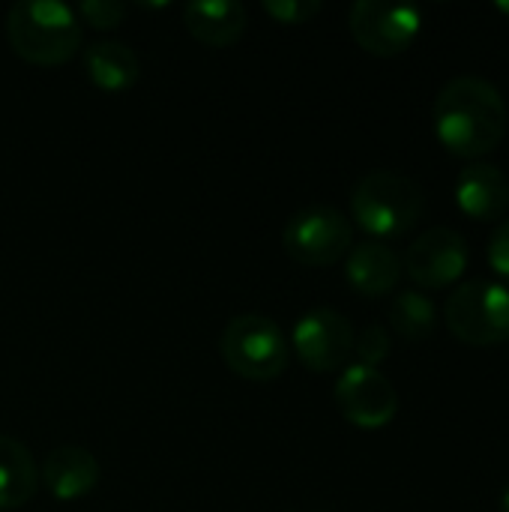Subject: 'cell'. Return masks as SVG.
I'll list each match as a JSON object with an SVG mask.
<instances>
[{
    "label": "cell",
    "mask_w": 509,
    "mask_h": 512,
    "mask_svg": "<svg viewBox=\"0 0 509 512\" xmlns=\"http://www.w3.org/2000/svg\"><path fill=\"white\" fill-rule=\"evenodd\" d=\"M509 126L504 93L480 75L450 78L435 99V132L441 144L465 159L492 153Z\"/></svg>",
    "instance_id": "cell-1"
},
{
    "label": "cell",
    "mask_w": 509,
    "mask_h": 512,
    "mask_svg": "<svg viewBox=\"0 0 509 512\" xmlns=\"http://www.w3.org/2000/svg\"><path fill=\"white\" fill-rule=\"evenodd\" d=\"M6 36L15 54L36 66H60L81 45V24L60 0H18L6 15Z\"/></svg>",
    "instance_id": "cell-2"
},
{
    "label": "cell",
    "mask_w": 509,
    "mask_h": 512,
    "mask_svg": "<svg viewBox=\"0 0 509 512\" xmlns=\"http://www.w3.org/2000/svg\"><path fill=\"white\" fill-rule=\"evenodd\" d=\"M426 207L423 186L399 171H372L351 192V213L357 225L375 240L408 234Z\"/></svg>",
    "instance_id": "cell-3"
},
{
    "label": "cell",
    "mask_w": 509,
    "mask_h": 512,
    "mask_svg": "<svg viewBox=\"0 0 509 512\" xmlns=\"http://www.w3.org/2000/svg\"><path fill=\"white\" fill-rule=\"evenodd\" d=\"M219 354L234 375L264 384L288 369L291 345L276 321L264 315H237L219 336Z\"/></svg>",
    "instance_id": "cell-4"
},
{
    "label": "cell",
    "mask_w": 509,
    "mask_h": 512,
    "mask_svg": "<svg viewBox=\"0 0 509 512\" xmlns=\"http://www.w3.org/2000/svg\"><path fill=\"white\" fill-rule=\"evenodd\" d=\"M444 318L465 345L489 348L509 342V288L504 282L468 279L450 291Z\"/></svg>",
    "instance_id": "cell-5"
},
{
    "label": "cell",
    "mask_w": 509,
    "mask_h": 512,
    "mask_svg": "<svg viewBox=\"0 0 509 512\" xmlns=\"http://www.w3.org/2000/svg\"><path fill=\"white\" fill-rule=\"evenodd\" d=\"M282 246L303 267H330L351 252L354 228L342 210L327 204H312L297 210L285 222Z\"/></svg>",
    "instance_id": "cell-6"
},
{
    "label": "cell",
    "mask_w": 509,
    "mask_h": 512,
    "mask_svg": "<svg viewBox=\"0 0 509 512\" xmlns=\"http://www.w3.org/2000/svg\"><path fill=\"white\" fill-rule=\"evenodd\" d=\"M351 36L357 45L378 57H396L414 45L423 30V12L411 3L357 0L348 15Z\"/></svg>",
    "instance_id": "cell-7"
},
{
    "label": "cell",
    "mask_w": 509,
    "mask_h": 512,
    "mask_svg": "<svg viewBox=\"0 0 509 512\" xmlns=\"http://www.w3.org/2000/svg\"><path fill=\"white\" fill-rule=\"evenodd\" d=\"M354 327L351 321L330 309V306H321V309H309L297 324H294V333H291V348H294V357L312 369V372H336L348 363L351 351H354Z\"/></svg>",
    "instance_id": "cell-8"
},
{
    "label": "cell",
    "mask_w": 509,
    "mask_h": 512,
    "mask_svg": "<svg viewBox=\"0 0 509 512\" xmlns=\"http://www.w3.org/2000/svg\"><path fill=\"white\" fill-rule=\"evenodd\" d=\"M465 267H468V240L447 225L423 231L402 258V270L411 276L417 288L426 291H438L459 282Z\"/></svg>",
    "instance_id": "cell-9"
},
{
    "label": "cell",
    "mask_w": 509,
    "mask_h": 512,
    "mask_svg": "<svg viewBox=\"0 0 509 512\" xmlns=\"http://www.w3.org/2000/svg\"><path fill=\"white\" fill-rule=\"evenodd\" d=\"M336 405L357 429H384L399 414V393L381 369L348 366L336 384Z\"/></svg>",
    "instance_id": "cell-10"
},
{
    "label": "cell",
    "mask_w": 509,
    "mask_h": 512,
    "mask_svg": "<svg viewBox=\"0 0 509 512\" xmlns=\"http://www.w3.org/2000/svg\"><path fill=\"white\" fill-rule=\"evenodd\" d=\"M456 201L477 222H501L509 210V177L492 162H471L456 180Z\"/></svg>",
    "instance_id": "cell-11"
},
{
    "label": "cell",
    "mask_w": 509,
    "mask_h": 512,
    "mask_svg": "<svg viewBox=\"0 0 509 512\" xmlns=\"http://www.w3.org/2000/svg\"><path fill=\"white\" fill-rule=\"evenodd\" d=\"M99 462L84 447H57L42 459L39 483L57 501H78L90 495L99 483Z\"/></svg>",
    "instance_id": "cell-12"
},
{
    "label": "cell",
    "mask_w": 509,
    "mask_h": 512,
    "mask_svg": "<svg viewBox=\"0 0 509 512\" xmlns=\"http://www.w3.org/2000/svg\"><path fill=\"white\" fill-rule=\"evenodd\" d=\"M351 288L363 297H387L402 279V258L381 240H363L351 246L345 261Z\"/></svg>",
    "instance_id": "cell-13"
},
{
    "label": "cell",
    "mask_w": 509,
    "mask_h": 512,
    "mask_svg": "<svg viewBox=\"0 0 509 512\" xmlns=\"http://www.w3.org/2000/svg\"><path fill=\"white\" fill-rule=\"evenodd\" d=\"M183 21L198 42L228 48L246 30V6L234 0H198L183 6Z\"/></svg>",
    "instance_id": "cell-14"
},
{
    "label": "cell",
    "mask_w": 509,
    "mask_h": 512,
    "mask_svg": "<svg viewBox=\"0 0 509 512\" xmlns=\"http://www.w3.org/2000/svg\"><path fill=\"white\" fill-rule=\"evenodd\" d=\"M84 72L93 87H99L105 93H120L138 81L141 60L129 45L108 39V42H96L84 51Z\"/></svg>",
    "instance_id": "cell-15"
},
{
    "label": "cell",
    "mask_w": 509,
    "mask_h": 512,
    "mask_svg": "<svg viewBox=\"0 0 509 512\" xmlns=\"http://www.w3.org/2000/svg\"><path fill=\"white\" fill-rule=\"evenodd\" d=\"M39 489V468L30 456V450L0 435V510H18L27 501H33Z\"/></svg>",
    "instance_id": "cell-16"
},
{
    "label": "cell",
    "mask_w": 509,
    "mask_h": 512,
    "mask_svg": "<svg viewBox=\"0 0 509 512\" xmlns=\"http://www.w3.org/2000/svg\"><path fill=\"white\" fill-rule=\"evenodd\" d=\"M438 312L423 291H399L390 306V327L408 342H426L435 333Z\"/></svg>",
    "instance_id": "cell-17"
},
{
    "label": "cell",
    "mask_w": 509,
    "mask_h": 512,
    "mask_svg": "<svg viewBox=\"0 0 509 512\" xmlns=\"http://www.w3.org/2000/svg\"><path fill=\"white\" fill-rule=\"evenodd\" d=\"M390 348H393L390 333H387L381 324H369V327L354 339V351H357V357H360V366L378 369V366L390 357Z\"/></svg>",
    "instance_id": "cell-18"
},
{
    "label": "cell",
    "mask_w": 509,
    "mask_h": 512,
    "mask_svg": "<svg viewBox=\"0 0 509 512\" xmlns=\"http://www.w3.org/2000/svg\"><path fill=\"white\" fill-rule=\"evenodd\" d=\"M264 12L279 24H303L321 12L318 0H264Z\"/></svg>",
    "instance_id": "cell-19"
},
{
    "label": "cell",
    "mask_w": 509,
    "mask_h": 512,
    "mask_svg": "<svg viewBox=\"0 0 509 512\" xmlns=\"http://www.w3.org/2000/svg\"><path fill=\"white\" fill-rule=\"evenodd\" d=\"M78 12L99 30H111L117 27L123 18H126V6L123 3H114V0H87L78 6Z\"/></svg>",
    "instance_id": "cell-20"
},
{
    "label": "cell",
    "mask_w": 509,
    "mask_h": 512,
    "mask_svg": "<svg viewBox=\"0 0 509 512\" xmlns=\"http://www.w3.org/2000/svg\"><path fill=\"white\" fill-rule=\"evenodd\" d=\"M489 267L509 285V216L495 225L489 237Z\"/></svg>",
    "instance_id": "cell-21"
},
{
    "label": "cell",
    "mask_w": 509,
    "mask_h": 512,
    "mask_svg": "<svg viewBox=\"0 0 509 512\" xmlns=\"http://www.w3.org/2000/svg\"><path fill=\"white\" fill-rule=\"evenodd\" d=\"M501 512H509V486L504 489V495H501Z\"/></svg>",
    "instance_id": "cell-22"
},
{
    "label": "cell",
    "mask_w": 509,
    "mask_h": 512,
    "mask_svg": "<svg viewBox=\"0 0 509 512\" xmlns=\"http://www.w3.org/2000/svg\"><path fill=\"white\" fill-rule=\"evenodd\" d=\"M495 6H498V9H501V12H507V15H509V0H498V3H495Z\"/></svg>",
    "instance_id": "cell-23"
}]
</instances>
